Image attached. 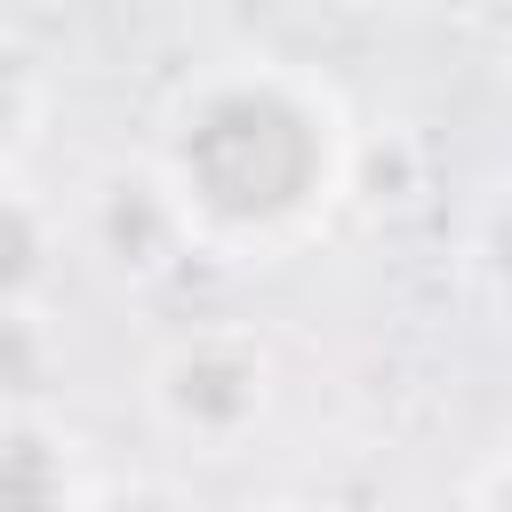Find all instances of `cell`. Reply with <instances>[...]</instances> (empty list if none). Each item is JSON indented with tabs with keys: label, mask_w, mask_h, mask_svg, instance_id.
<instances>
[{
	"label": "cell",
	"mask_w": 512,
	"mask_h": 512,
	"mask_svg": "<svg viewBox=\"0 0 512 512\" xmlns=\"http://www.w3.org/2000/svg\"><path fill=\"white\" fill-rule=\"evenodd\" d=\"M184 176H192V192L216 216L256 224V216H280V208H296L312 192L320 136H312V120L288 96H272V88H224L184 128Z\"/></svg>",
	"instance_id": "cell-1"
},
{
	"label": "cell",
	"mask_w": 512,
	"mask_h": 512,
	"mask_svg": "<svg viewBox=\"0 0 512 512\" xmlns=\"http://www.w3.org/2000/svg\"><path fill=\"white\" fill-rule=\"evenodd\" d=\"M248 368L240 360H184L176 368V408L184 416H200V424H232V416H248Z\"/></svg>",
	"instance_id": "cell-2"
},
{
	"label": "cell",
	"mask_w": 512,
	"mask_h": 512,
	"mask_svg": "<svg viewBox=\"0 0 512 512\" xmlns=\"http://www.w3.org/2000/svg\"><path fill=\"white\" fill-rule=\"evenodd\" d=\"M56 456L32 440V432H8L0 440V512H56Z\"/></svg>",
	"instance_id": "cell-3"
},
{
	"label": "cell",
	"mask_w": 512,
	"mask_h": 512,
	"mask_svg": "<svg viewBox=\"0 0 512 512\" xmlns=\"http://www.w3.org/2000/svg\"><path fill=\"white\" fill-rule=\"evenodd\" d=\"M32 256H40V240H32V216L0 200V296H8V288L32 272Z\"/></svg>",
	"instance_id": "cell-4"
},
{
	"label": "cell",
	"mask_w": 512,
	"mask_h": 512,
	"mask_svg": "<svg viewBox=\"0 0 512 512\" xmlns=\"http://www.w3.org/2000/svg\"><path fill=\"white\" fill-rule=\"evenodd\" d=\"M8 120H16V80H8V64H0V136H8Z\"/></svg>",
	"instance_id": "cell-5"
},
{
	"label": "cell",
	"mask_w": 512,
	"mask_h": 512,
	"mask_svg": "<svg viewBox=\"0 0 512 512\" xmlns=\"http://www.w3.org/2000/svg\"><path fill=\"white\" fill-rule=\"evenodd\" d=\"M496 256H504V272H512V216L496 224Z\"/></svg>",
	"instance_id": "cell-6"
},
{
	"label": "cell",
	"mask_w": 512,
	"mask_h": 512,
	"mask_svg": "<svg viewBox=\"0 0 512 512\" xmlns=\"http://www.w3.org/2000/svg\"><path fill=\"white\" fill-rule=\"evenodd\" d=\"M504 512H512V488H504Z\"/></svg>",
	"instance_id": "cell-7"
}]
</instances>
